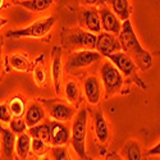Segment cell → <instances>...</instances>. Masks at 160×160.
<instances>
[{
  "label": "cell",
  "instance_id": "4fadbf2b",
  "mask_svg": "<svg viewBox=\"0 0 160 160\" xmlns=\"http://www.w3.org/2000/svg\"><path fill=\"white\" fill-rule=\"evenodd\" d=\"M83 92L85 96L91 105H96L101 99V83L99 78L95 76H90L83 81Z\"/></svg>",
  "mask_w": 160,
  "mask_h": 160
},
{
  "label": "cell",
  "instance_id": "8fae6325",
  "mask_svg": "<svg viewBox=\"0 0 160 160\" xmlns=\"http://www.w3.org/2000/svg\"><path fill=\"white\" fill-rule=\"evenodd\" d=\"M99 13H100V19H101V28L104 30V32H109V33L119 36V33L122 31L123 22L118 18V16L110 8H106V7L101 8Z\"/></svg>",
  "mask_w": 160,
  "mask_h": 160
},
{
  "label": "cell",
  "instance_id": "836d02e7",
  "mask_svg": "<svg viewBox=\"0 0 160 160\" xmlns=\"http://www.w3.org/2000/svg\"><path fill=\"white\" fill-rule=\"evenodd\" d=\"M7 23V19L5 18H2V17H0V28H2L3 27V26Z\"/></svg>",
  "mask_w": 160,
  "mask_h": 160
},
{
  "label": "cell",
  "instance_id": "30bf717a",
  "mask_svg": "<svg viewBox=\"0 0 160 160\" xmlns=\"http://www.w3.org/2000/svg\"><path fill=\"white\" fill-rule=\"evenodd\" d=\"M79 24L83 27V30L92 32V33H100L101 28V19L100 13L94 7H87L79 12Z\"/></svg>",
  "mask_w": 160,
  "mask_h": 160
},
{
  "label": "cell",
  "instance_id": "7c38bea8",
  "mask_svg": "<svg viewBox=\"0 0 160 160\" xmlns=\"http://www.w3.org/2000/svg\"><path fill=\"white\" fill-rule=\"evenodd\" d=\"M51 126V137L50 145L52 146H64L71 140V129L68 126H65L63 122L50 121Z\"/></svg>",
  "mask_w": 160,
  "mask_h": 160
},
{
  "label": "cell",
  "instance_id": "ffe728a7",
  "mask_svg": "<svg viewBox=\"0 0 160 160\" xmlns=\"http://www.w3.org/2000/svg\"><path fill=\"white\" fill-rule=\"evenodd\" d=\"M31 145H32V136L30 133L24 132L22 135H19L17 137V141H16V148H17L18 156L22 159L27 158L28 152L31 151Z\"/></svg>",
  "mask_w": 160,
  "mask_h": 160
},
{
  "label": "cell",
  "instance_id": "cb8c5ba5",
  "mask_svg": "<svg viewBox=\"0 0 160 160\" xmlns=\"http://www.w3.org/2000/svg\"><path fill=\"white\" fill-rule=\"evenodd\" d=\"M8 108L10 110V114L13 118H18L24 115L26 113V106H24V101L22 98L19 96H14L13 99H10V101L8 102Z\"/></svg>",
  "mask_w": 160,
  "mask_h": 160
},
{
  "label": "cell",
  "instance_id": "603a6c76",
  "mask_svg": "<svg viewBox=\"0 0 160 160\" xmlns=\"http://www.w3.org/2000/svg\"><path fill=\"white\" fill-rule=\"evenodd\" d=\"M64 95H65L67 100H68L69 102H72V104L78 102L79 96H81L79 85L76 81H73V79L68 81V82L65 83V87H64Z\"/></svg>",
  "mask_w": 160,
  "mask_h": 160
},
{
  "label": "cell",
  "instance_id": "6da1fadb",
  "mask_svg": "<svg viewBox=\"0 0 160 160\" xmlns=\"http://www.w3.org/2000/svg\"><path fill=\"white\" fill-rule=\"evenodd\" d=\"M118 38H119V42H121V46H122V51H124L127 55H129L133 59V62L137 64L138 69H141L142 72H146L151 68L152 57L150 52L148 50H145L142 48V45L140 44L129 19L123 22L122 31L119 33Z\"/></svg>",
  "mask_w": 160,
  "mask_h": 160
},
{
  "label": "cell",
  "instance_id": "2e32d148",
  "mask_svg": "<svg viewBox=\"0 0 160 160\" xmlns=\"http://www.w3.org/2000/svg\"><path fill=\"white\" fill-rule=\"evenodd\" d=\"M17 136L10 129H3L0 131V145H2V152L5 159L10 160L13 158V150L16 148Z\"/></svg>",
  "mask_w": 160,
  "mask_h": 160
},
{
  "label": "cell",
  "instance_id": "1f68e13d",
  "mask_svg": "<svg viewBox=\"0 0 160 160\" xmlns=\"http://www.w3.org/2000/svg\"><path fill=\"white\" fill-rule=\"evenodd\" d=\"M83 4H86L87 7H95V5H100L102 3H105L106 0H82Z\"/></svg>",
  "mask_w": 160,
  "mask_h": 160
},
{
  "label": "cell",
  "instance_id": "484cf974",
  "mask_svg": "<svg viewBox=\"0 0 160 160\" xmlns=\"http://www.w3.org/2000/svg\"><path fill=\"white\" fill-rule=\"evenodd\" d=\"M27 124H26L24 118L18 117V118H12V121L9 122V129L14 133L16 136H19L22 133L27 132Z\"/></svg>",
  "mask_w": 160,
  "mask_h": 160
},
{
  "label": "cell",
  "instance_id": "8d00e7d4",
  "mask_svg": "<svg viewBox=\"0 0 160 160\" xmlns=\"http://www.w3.org/2000/svg\"><path fill=\"white\" fill-rule=\"evenodd\" d=\"M117 160H122V159H121V158H118V159H117Z\"/></svg>",
  "mask_w": 160,
  "mask_h": 160
},
{
  "label": "cell",
  "instance_id": "5b68a950",
  "mask_svg": "<svg viewBox=\"0 0 160 160\" xmlns=\"http://www.w3.org/2000/svg\"><path fill=\"white\" fill-rule=\"evenodd\" d=\"M100 77H101V83L104 86L105 94L108 98L118 94L122 90L124 83V77L110 60L102 63L100 68Z\"/></svg>",
  "mask_w": 160,
  "mask_h": 160
},
{
  "label": "cell",
  "instance_id": "7a4b0ae2",
  "mask_svg": "<svg viewBox=\"0 0 160 160\" xmlns=\"http://www.w3.org/2000/svg\"><path fill=\"white\" fill-rule=\"evenodd\" d=\"M87 109L82 108L73 118L71 129V143L76 154L82 160H88L86 152V137H87Z\"/></svg>",
  "mask_w": 160,
  "mask_h": 160
},
{
  "label": "cell",
  "instance_id": "44dd1931",
  "mask_svg": "<svg viewBox=\"0 0 160 160\" xmlns=\"http://www.w3.org/2000/svg\"><path fill=\"white\" fill-rule=\"evenodd\" d=\"M30 135L35 138L42 140L46 143H50V137H51V126L50 122H45V123H40L35 127L30 128Z\"/></svg>",
  "mask_w": 160,
  "mask_h": 160
},
{
  "label": "cell",
  "instance_id": "9c48e42d",
  "mask_svg": "<svg viewBox=\"0 0 160 160\" xmlns=\"http://www.w3.org/2000/svg\"><path fill=\"white\" fill-rule=\"evenodd\" d=\"M95 50L101 57L108 58L112 54L122 51V46H121V42H119V38L117 37V35H113L109 32H100L98 36Z\"/></svg>",
  "mask_w": 160,
  "mask_h": 160
},
{
  "label": "cell",
  "instance_id": "d6986e66",
  "mask_svg": "<svg viewBox=\"0 0 160 160\" xmlns=\"http://www.w3.org/2000/svg\"><path fill=\"white\" fill-rule=\"evenodd\" d=\"M121 155L124 160H142V150L137 141H128L121 150Z\"/></svg>",
  "mask_w": 160,
  "mask_h": 160
},
{
  "label": "cell",
  "instance_id": "8992f818",
  "mask_svg": "<svg viewBox=\"0 0 160 160\" xmlns=\"http://www.w3.org/2000/svg\"><path fill=\"white\" fill-rule=\"evenodd\" d=\"M55 23V18L54 17H46L44 19H38L36 22H33L32 24H30L28 27H24L21 30H10L7 32V37H42L45 35H48L52 26Z\"/></svg>",
  "mask_w": 160,
  "mask_h": 160
},
{
  "label": "cell",
  "instance_id": "7402d4cb",
  "mask_svg": "<svg viewBox=\"0 0 160 160\" xmlns=\"http://www.w3.org/2000/svg\"><path fill=\"white\" fill-rule=\"evenodd\" d=\"M52 3H54V0H21L19 5L27 10L40 13L48 10L52 5Z\"/></svg>",
  "mask_w": 160,
  "mask_h": 160
},
{
  "label": "cell",
  "instance_id": "4316f807",
  "mask_svg": "<svg viewBox=\"0 0 160 160\" xmlns=\"http://www.w3.org/2000/svg\"><path fill=\"white\" fill-rule=\"evenodd\" d=\"M51 156L54 160H72L68 150H67L64 146H52Z\"/></svg>",
  "mask_w": 160,
  "mask_h": 160
},
{
  "label": "cell",
  "instance_id": "d6a6232c",
  "mask_svg": "<svg viewBox=\"0 0 160 160\" xmlns=\"http://www.w3.org/2000/svg\"><path fill=\"white\" fill-rule=\"evenodd\" d=\"M2 48H3V41L0 38V71H2Z\"/></svg>",
  "mask_w": 160,
  "mask_h": 160
},
{
  "label": "cell",
  "instance_id": "52a82bcc",
  "mask_svg": "<svg viewBox=\"0 0 160 160\" xmlns=\"http://www.w3.org/2000/svg\"><path fill=\"white\" fill-rule=\"evenodd\" d=\"M42 105L45 110H48L52 121L58 122H71L76 117V109L71 104H67L62 100H44Z\"/></svg>",
  "mask_w": 160,
  "mask_h": 160
},
{
  "label": "cell",
  "instance_id": "e0dca14e",
  "mask_svg": "<svg viewBox=\"0 0 160 160\" xmlns=\"http://www.w3.org/2000/svg\"><path fill=\"white\" fill-rule=\"evenodd\" d=\"M51 77L54 82L55 91L60 90V78H62V49L58 46L52 48V64H51Z\"/></svg>",
  "mask_w": 160,
  "mask_h": 160
},
{
  "label": "cell",
  "instance_id": "d590c367",
  "mask_svg": "<svg viewBox=\"0 0 160 160\" xmlns=\"http://www.w3.org/2000/svg\"><path fill=\"white\" fill-rule=\"evenodd\" d=\"M42 160H50V159H49V158H44Z\"/></svg>",
  "mask_w": 160,
  "mask_h": 160
},
{
  "label": "cell",
  "instance_id": "4dcf8cb0",
  "mask_svg": "<svg viewBox=\"0 0 160 160\" xmlns=\"http://www.w3.org/2000/svg\"><path fill=\"white\" fill-rule=\"evenodd\" d=\"M148 154H149L150 156H160V142H158L152 149H150V150L148 151Z\"/></svg>",
  "mask_w": 160,
  "mask_h": 160
},
{
  "label": "cell",
  "instance_id": "f546056e",
  "mask_svg": "<svg viewBox=\"0 0 160 160\" xmlns=\"http://www.w3.org/2000/svg\"><path fill=\"white\" fill-rule=\"evenodd\" d=\"M33 78L37 85H44L45 82V72L41 67H36L33 69Z\"/></svg>",
  "mask_w": 160,
  "mask_h": 160
},
{
  "label": "cell",
  "instance_id": "5bb4252c",
  "mask_svg": "<svg viewBox=\"0 0 160 160\" xmlns=\"http://www.w3.org/2000/svg\"><path fill=\"white\" fill-rule=\"evenodd\" d=\"M45 112L46 110L42 104H40L37 101L30 104V106L26 109V113H24V121L27 127L31 128L41 123L45 119Z\"/></svg>",
  "mask_w": 160,
  "mask_h": 160
},
{
  "label": "cell",
  "instance_id": "ba28073f",
  "mask_svg": "<svg viewBox=\"0 0 160 160\" xmlns=\"http://www.w3.org/2000/svg\"><path fill=\"white\" fill-rule=\"evenodd\" d=\"M101 59V55L96 50H81L73 52V54L67 60V69L68 71H76L90 67Z\"/></svg>",
  "mask_w": 160,
  "mask_h": 160
},
{
  "label": "cell",
  "instance_id": "277c9868",
  "mask_svg": "<svg viewBox=\"0 0 160 160\" xmlns=\"http://www.w3.org/2000/svg\"><path fill=\"white\" fill-rule=\"evenodd\" d=\"M108 59L117 67L118 71L122 73L124 78H127L129 82L136 83L138 87H142L143 90L146 88V85L142 82V79L138 76V67L133 62V59L127 55L124 51H118L115 54H112L108 57Z\"/></svg>",
  "mask_w": 160,
  "mask_h": 160
},
{
  "label": "cell",
  "instance_id": "ac0fdd59",
  "mask_svg": "<svg viewBox=\"0 0 160 160\" xmlns=\"http://www.w3.org/2000/svg\"><path fill=\"white\" fill-rule=\"evenodd\" d=\"M106 3L109 4V8L115 13L122 22L129 19L132 13L129 0H106Z\"/></svg>",
  "mask_w": 160,
  "mask_h": 160
},
{
  "label": "cell",
  "instance_id": "f1b7e54d",
  "mask_svg": "<svg viewBox=\"0 0 160 160\" xmlns=\"http://www.w3.org/2000/svg\"><path fill=\"white\" fill-rule=\"evenodd\" d=\"M12 114L7 104H0V122L2 123H9L12 121Z\"/></svg>",
  "mask_w": 160,
  "mask_h": 160
},
{
  "label": "cell",
  "instance_id": "e575fe53",
  "mask_svg": "<svg viewBox=\"0 0 160 160\" xmlns=\"http://www.w3.org/2000/svg\"><path fill=\"white\" fill-rule=\"evenodd\" d=\"M4 4H5V0H0V9L4 7Z\"/></svg>",
  "mask_w": 160,
  "mask_h": 160
},
{
  "label": "cell",
  "instance_id": "9a60e30c",
  "mask_svg": "<svg viewBox=\"0 0 160 160\" xmlns=\"http://www.w3.org/2000/svg\"><path fill=\"white\" fill-rule=\"evenodd\" d=\"M94 129H95L96 138L101 143L108 142L109 136H110V129H109L108 122H106V119L100 109L94 112Z\"/></svg>",
  "mask_w": 160,
  "mask_h": 160
},
{
  "label": "cell",
  "instance_id": "3957f363",
  "mask_svg": "<svg viewBox=\"0 0 160 160\" xmlns=\"http://www.w3.org/2000/svg\"><path fill=\"white\" fill-rule=\"evenodd\" d=\"M98 36L83 28H72L64 33L63 42L71 50H95Z\"/></svg>",
  "mask_w": 160,
  "mask_h": 160
},
{
  "label": "cell",
  "instance_id": "83f0119b",
  "mask_svg": "<svg viewBox=\"0 0 160 160\" xmlns=\"http://www.w3.org/2000/svg\"><path fill=\"white\" fill-rule=\"evenodd\" d=\"M31 150L37 155H44L48 150V143L44 142L42 140H38V138H35L32 137V145H31Z\"/></svg>",
  "mask_w": 160,
  "mask_h": 160
},
{
  "label": "cell",
  "instance_id": "d4e9b609",
  "mask_svg": "<svg viewBox=\"0 0 160 160\" xmlns=\"http://www.w3.org/2000/svg\"><path fill=\"white\" fill-rule=\"evenodd\" d=\"M10 65L21 72H28L31 69V63L22 54H13L10 57Z\"/></svg>",
  "mask_w": 160,
  "mask_h": 160
}]
</instances>
